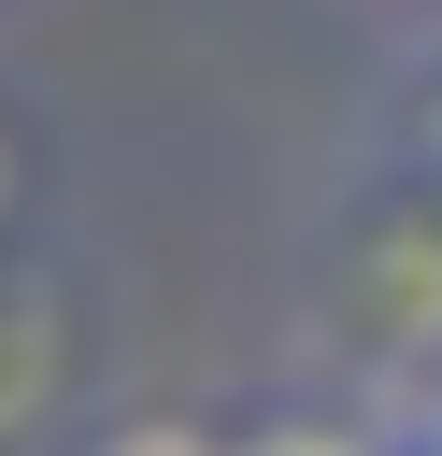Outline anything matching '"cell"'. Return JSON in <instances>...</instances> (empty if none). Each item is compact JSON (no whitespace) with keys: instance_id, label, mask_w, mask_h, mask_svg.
<instances>
[{"instance_id":"1","label":"cell","mask_w":442,"mask_h":456,"mask_svg":"<svg viewBox=\"0 0 442 456\" xmlns=\"http://www.w3.org/2000/svg\"><path fill=\"white\" fill-rule=\"evenodd\" d=\"M228 442H242V456H399L385 413H356V399H271V413H242Z\"/></svg>"},{"instance_id":"2","label":"cell","mask_w":442,"mask_h":456,"mask_svg":"<svg viewBox=\"0 0 442 456\" xmlns=\"http://www.w3.org/2000/svg\"><path fill=\"white\" fill-rule=\"evenodd\" d=\"M71 456H242V442L200 428V413H114V428H86Z\"/></svg>"},{"instance_id":"3","label":"cell","mask_w":442,"mask_h":456,"mask_svg":"<svg viewBox=\"0 0 442 456\" xmlns=\"http://www.w3.org/2000/svg\"><path fill=\"white\" fill-rule=\"evenodd\" d=\"M385 442H399V456H442V356H428V370L385 399Z\"/></svg>"},{"instance_id":"4","label":"cell","mask_w":442,"mask_h":456,"mask_svg":"<svg viewBox=\"0 0 442 456\" xmlns=\"http://www.w3.org/2000/svg\"><path fill=\"white\" fill-rule=\"evenodd\" d=\"M399 142H413V171L442 185V57H428V71L399 86Z\"/></svg>"}]
</instances>
